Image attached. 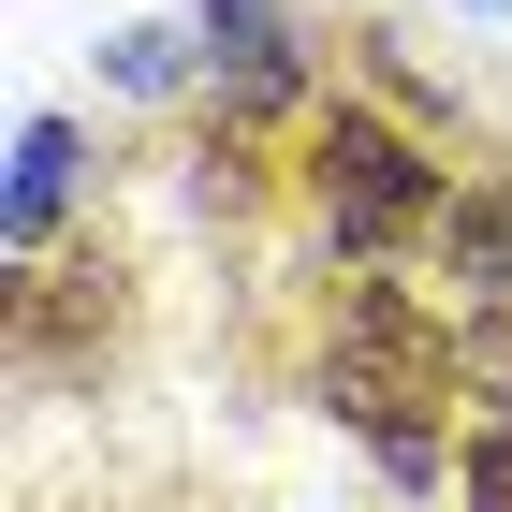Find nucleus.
Masks as SVG:
<instances>
[{
	"label": "nucleus",
	"mask_w": 512,
	"mask_h": 512,
	"mask_svg": "<svg viewBox=\"0 0 512 512\" xmlns=\"http://www.w3.org/2000/svg\"><path fill=\"white\" fill-rule=\"evenodd\" d=\"M454 395H469L454 308H425L395 264H337L322 278V410L381 454V483L425 498L454 469Z\"/></svg>",
	"instance_id": "nucleus-1"
},
{
	"label": "nucleus",
	"mask_w": 512,
	"mask_h": 512,
	"mask_svg": "<svg viewBox=\"0 0 512 512\" xmlns=\"http://www.w3.org/2000/svg\"><path fill=\"white\" fill-rule=\"evenodd\" d=\"M293 191H308V220L337 235V264H395V249H439V220H454L469 176H454L425 132H395L381 103H308Z\"/></svg>",
	"instance_id": "nucleus-2"
},
{
	"label": "nucleus",
	"mask_w": 512,
	"mask_h": 512,
	"mask_svg": "<svg viewBox=\"0 0 512 512\" xmlns=\"http://www.w3.org/2000/svg\"><path fill=\"white\" fill-rule=\"evenodd\" d=\"M191 44H205V88H220L235 118L308 103V30H293V0H191Z\"/></svg>",
	"instance_id": "nucleus-3"
},
{
	"label": "nucleus",
	"mask_w": 512,
	"mask_h": 512,
	"mask_svg": "<svg viewBox=\"0 0 512 512\" xmlns=\"http://www.w3.org/2000/svg\"><path fill=\"white\" fill-rule=\"evenodd\" d=\"M74 337H88V352L118 337V264H103V249H88V264H15V352L59 366Z\"/></svg>",
	"instance_id": "nucleus-4"
},
{
	"label": "nucleus",
	"mask_w": 512,
	"mask_h": 512,
	"mask_svg": "<svg viewBox=\"0 0 512 512\" xmlns=\"http://www.w3.org/2000/svg\"><path fill=\"white\" fill-rule=\"evenodd\" d=\"M74 176H88V132H74V118H30V132H15V191H0V249H15V264H44Z\"/></svg>",
	"instance_id": "nucleus-5"
},
{
	"label": "nucleus",
	"mask_w": 512,
	"mask_h": 512,
	"mask_svg": "<svg viewBox=\"0 0 512 512\" xmlns=\"http://www.w3.org/2000/svg\"><path fill=\"white\" fill-rule=\"evenodd\" d=\"M454 352H469L483 425H512V308H454Z\"/></svg>",
	"instance_id": "nucleus-6"
},
{
	"label": "nucleus",
	"mask_w": 512,
	"mask_h": 512,
	"mask_svg": "<svg viewBox=\"0 0 512 512\" xmlns=\"http://www.w3.org/2000/svg\"><path fill=\"white\" fill-rule=\"evenodd\" d=\"M103 74H118V88H176V74H205V44H176V30H118V44H103Z\"/></svg>",
	"instance_id": "nucleus-7"
},
{
	"label": "nucleus",
	"mask_w": 512,
	"mask_h": 512,
	"mask_svg": "<svg viewBox=\"0 0 512 512\" xmlns=\"http://www.w3.org/2000/svg\"><path fill=\"white\" fill-rule=\"evenodd\" d=\"M454 498H469V512H512V425H469V439H454Z\"/></svg>",
	"instance_id": "nucleus-8"
}]
</instances>
